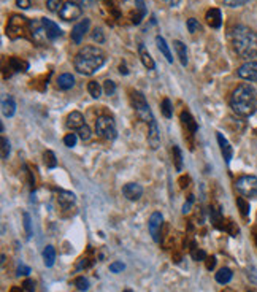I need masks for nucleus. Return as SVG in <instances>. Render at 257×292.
I'll list each match as a JSON object with an SVG mask.
<instances>
[{
    "label": "nucleus",
    "mask_w": 257,
    "mask_h": 292,
    "mask_svg": "<svg viewBox=\"0 0 257 292\" xmlns=\"http://www.w3.org/2000/svg\"><path fill=\"white\" fill-rule=\"evenodd\" d=\"M162 224H164V216L161 213H153L149 218L148 222V227H149V234L153 235V240L156 243L161 242V229H162Z\"/></svg>",
    "instance_id": "10"
},
{
    "label": "nucleus",
    "mask_w": 257,
    "mask_h": 292,
    "mask_svg": "<svg viewBox=\"0 0 257 292\" xmlns=\"http://www.w3.org/2000/svg\"><path fill=\"white\" fill-rule=\"evenodd\" d=\"M191 256H192V259H194V260H205V259H207L205 251H202V250H199V248H195V246H192V248H191Z\"/></svg>",
    "instance_id": "36"
},
{
    "label": "nucleus",
    "mask_w": 257,
    "mask_h": 292,
    "mask_svg": "<svg viewBox=\"0 0 257 292\" xmlns=\"http://www.w3.org/2000/svg\"><path fill=\"white\" fill-rule=\"evenodd\" d=\"M173 48H175L176 51V56L179 59V62L183 67L187 65V48H186V44L183 42H179V40H175L173 42Z\"/></svg>",
    "instance_id": "20"
},
{
    "label": "nucleus",
    "mask_w": 257,
    "mask_h": 292,
    "mask_svg": "<svg viewBox=\"0 0 257 292\" xmlns=\"http://www.w3.org/2000/svg\"><path fill=\"white\" fill-rule=\"evenodd\" d=\"M46 6L49 11H57L62 8V0H46Z\"/></svg>",
    "instance_id": "39"
},
{
    "label": "nucleus",
    "mask_w": 257,
    "mask_h": 292,
    "mask_svg": "<svg viewBox=\"0 0 257 292\" xmlns=\"http://www.w3.org/2000/svg\"><path fill=\"white\" fill-rule=\"evenodd\" d=\"M54 260H56L54 246H46V248L43 250V262H44V265L52 267V265H54Z\"/></svg>",
    "instance_id": "28"
},
{
    "label": "nucleus",
    "mask_w": 257,
    "mask_h": 292,
    "mask_svg": "<svg viewBox=\"0 0 257 292\" xmlns=\"http://www.w3.org/2000/svg\"><path fill=\"white\" fill-rule=\"evenodd\" d=\"M207 24L211 27V29H219L222 24V14H221V10L219 8H210L207 11Z\"/></svg>",
    "instance_id": "14"
},
{
    "label": "nucleus",
    "mask_w": 257,
    "mask_h": 292,
    "mask_svg": "<svg viewBox=\"0 0 257 292\" xmlns=\"http://www.w3.org/2000/svg\"><path fill=\"white\" fill-rule=\"evenodd\" d=\"M126 268V265L123 264V262H113V264L110 265V272L113 273H119V272H123Z\"/></svg>",
    "instance_id": "46"
},
{
    "label": "nucleus",
    "mask_w": 257,
    "mask_h": 292,
    "mask_svg": "<svg viewBox=\"0 0 257 292\" xmlns=\"http://www.w3.org/2000/svg\"><path fill=\"white\" fill-rule=\"evenodd\" d=\"M29 32H30V39H32L35 43H39V44H43L48 39V35H46V31H44V27H43V22L42 19L40 21H30V24H29Z\"/></svg>",
    "instance_id": "9"
},
{
    "label": "nucleus",
    "mask_w": 257,
    "mask_h": 292,
    "mask_svg": "<svg viewBox=\"0 0 257 292\" xmlns=\"http://www.w3.org/2000/svg\"><path fill=\"white\" fill-rule=\"evenodd\" d=\"M148 143H149V146L153 148V149H157L159 146H161V133H159L156 119H154L153 123L149 124V130H148Z\"/></svg>",
    "instance_id": "16"
},
{
    "label": "nucleus",
    "mask_w": 257,
    "mask_h": 292,
    "mask_svg": "<svg viewBox=\"0 0 257 292\" xmlns=\"http://www.w3.org/2000/svg\"><path fill=\"white\" fill-rule=\"evenodd\" d=\"M95 130L105 140H115L118 137L116 124H115V121H113V118H110V116H100V118H97V121H95Z\"/></svg>",
    "instance_id": "6"
},
{
    "label": "nucleus",
    "mask_w": 257,
    "mask_h": 292,
    "mask_svg": "<svg viewBox=\"0 0 257 292\" xmlns=\"http://www.w3.org/2000/svg\"><path fill=\"white\" fill-rule=\"evenodd\" d=\"M138 54H140V59H141L143 65H145L148 70H153L154 67H156L154 59L151 57V54L148 52V49L145 48V44H140V46H138Z\"/></svg>",
    "instance_id": "21"
},
{
    "label": "nucleus",
    "mask_w": 257,
    "mask_h": 292,
    "mask_svg": "<svg viewBox=\"0 0 257 292\" xmlns=\"http://www.w3.org/2000/svg\"><path fill=\"white\" fill-rule=\"evenodd\" d=\"M230 42L241 59H253L257 56V34L248 26H235L230 32Z\"/></svg>",
    "instance_id": "1"
},
{
    "label": "nucleus",
    "mask_w": 257,
    "mask_h": 292,
    "mask_svg": "<svg viewBox=\"0 0 257 292\" xmlns=\"http://www.w3.org/2000/svg\"><path fill=\"white\" fill-rule=\"evenodd\" d=\"M81 13H83L81 5L69 0V2H65L62 5V8L59 10V16L64 21H75V19H78L81 16Z\"/></svg>",
    "instance_id": "8"
},
{
    "label": "nucleus",
    "mask_w": 257,
    "mask_h": 292,
    "mask_svg": "<svg viewBox=\"0 0 257 292\" xmlns=\"http://www.w3.org/2000/svg\"><path fill=\"white\" fill-rule=\"evenodd\" d=\"M73 284H75V286H77L80 291H87V289H89V281L85 278V276H78V278L73 281Z\"/></svg>",
    "instance_id": "35"
},
{
    "label": "nucleus",
    "mask_w": 257,
    "mask_h": 292,
    "mask_svg": "<svg viewBox=\"0 0 257 292\" xmlns=\"http://www.w3.org/2000/svg\"><path fill=\"white\" fill-rule=\"evenodd\" d=\"M85 124H86L85 118H83V115L80 113V111H72V113L69 115V118H67V127L72 129V130H78Z\"/></svg>",
    "instance_id": "17"
},
{
    "label": "nucleus",
    "mask_w": 257,
    "mask_h": 292,
    "mask_svg": "<svg viewBox=\"0 0 257 292\" xmlns=\"http://www.w3.org/2000/svg\"><path fill=\"white\" fill-rule=\"evenodd\" d=\"M43 161H44V164H46L48 168H54L57 166L56 156H54V153H52V151H46V153H44L43 154Z\"/></svg>",
    "instance_id": "32"
},
{
    "label": "nucleus",
    "mask_w": 257,
    "mask_h": 292,
    "mask_svg": "<svg viewBox=\"0 0 257 292\" xmlns=\"http://www.w3.org/2000/svg\"><path fill=\"white\" fill-rule=\"evenodd\" d=\"M187 29H189V32H191V34H199V32H202L200 22H199L197 19H194V18L187 19Z\"/></svg>",
    "instance_id": "33"
},
{
    "label": "nucleus",
    "mask_w": 257,
    "mask_h": 292,
    "mask_svg": "<svg viewBox=\"0 0 257 292\" xmlns=\"http://www.w3.org/2000/svg\"><path fill=\"white\" fill-rule=\"evenodd\" d=\"M249 2V0H224L225 6H230V8H238V6H243Z\"/></svg>",
    "instance_id": "40"
},
{
    "label": "nucleus",
    "mask_w": 257,
    "mask_h": 292,
    "mask_svg": "<svg viewBox=\"0 0 257 292\" xmlns=\"http://www.w3.org/2000/svg\"><path fill=\"white\" fill-rule=\"evenodd\" d=\"M10 292H22V291H21L19 288H13V289H11Z\"/></svg>",
    "instance_id": "55"
},
{
    "label": "nucleus",
    "mask_w": 257,
    "mask_h": 292,
    "mask_svg": "<svg viewBox=\"0 0 257 292\" xmlns=\"http://www.w3.org/2000/svg\"><path fill=\"white\" fill-rule=\"evenodd\" d=\"M89 26H90V19L85 18V19H81L77 26H75L72 29V42L75 44H80L83 42V39H85V35L87 34L89 31Z\"/></svg>",
    "instance_id": "11"
},
{
    "label": "nucleus",
    "mask_w": 257,
    "mask_h": 292,
    "mask_svg": "<svg viewBox=\"0 0 257 292\" xmlns=\"http://www.w3.org/2000/svg\"><path fill=\"white\" fill-rule=\"evenodd\" d=\"M237 191L241 194L243 197H249V199H257V178L253 175H245L240 176L237 179Z\"/></svg>",
    "instance_id": "7"
},
{
    "label": "nucleus",
    "mask_w": 257,
    "mask_h": 292,
    "mask_svg": "<svg viewBox=\"0 0 257 292\" xmlns=\"http://www.w3.org/2000/svg\"><path fill=\"white\" fill-rule=\"evenodd\" d=\"M119 72H121V73H124V75H127V73H128V72L126 70V65H121V67H119Z\"/></svg>",
    "instance_id": "54"
},
{
    "label": "nucleus",
    "mask_w": 257,
    "mask_h": 292,
    "mask_svg": "<svg viewBox=\"0 0 257 292\" xmlns=\"http://www.w3.org/2000/svg\"><path fill=\"white\" fill-rule=\"evenodd\" d=\"M179 118H181V123H183V125L186 127L189 132H191V135H194V133L197 132V123H195V119L192 118V115L189 113V111H183Z\"/></svg>",
    "instance_id": "19"
},
{
    "label": "nucleus",
    "mask_w": 257,
    "mask_h": 292,
    "mask_svg": "<svg viewBox=\"0 0 257 292\" xmlns=\"http://www.w3.org/2000/svg\"><path fill=\"white\" fill-rule=\"evenodd\" d=\"M24 227L27 232V238L32 237V222H30V216L29 213H24Z\"/></svg>",
    "instance_id": "44"
},
{
    "label": "nucleus",
    "mask_w": 257,
    "mask_h": 292,
    "mask_svg": "<svg viewBox=\"0 0 257 292\" xmlns=\"http://www.w3.org/2000/svg\"><path fill=\"white\" fill-rule=\"evenodd\" d=\"M22 288H24V291H27V292H34L35 291V283L32 280H26L24 283H22Z\"/></svg>",
    "instance_id": "47"
},
{
    "label": "nucleus",
    "mask_w": 257,
    "mask_h": 292,
    "mask_svg": "<svg viewBox=\"0 0 257 292\" xmlns=\"http://www.w3.org/2000/svg\"><path fill=\"white\" fill-rule=\"evenodd\" d=\"M135 8H137V14H133L132 16V22L133 24H140L141 19L146 16V5H145V0H135Z\"/></svg>",
    "instance_id": "24"
},
{
    "label": "nucleus",
    "mask_w": 257,
    "mask_h": 292,
    "mask_svg": "<svg viewBox=\"0 0 257 292\" xmlns=\"http://www.w3.org/2000/svg\"><path fill=\"white\" fill-rule=\"evenodd\" d=\"M124 292H132V291H130V289H126Z\"/></svg>",
    "instance_id": "56"
},
{
    "label": "nucleus",
    "mask_w": 257,
    "mask_h": 292,
    "mask_svg": "<svg viewBox=\"0 0 257 292\" xmlns=\"http://www.w3.org/2000/svg\"><path fill=\"white\" fill-rule=\"evenodd\" d=\"M10 156V141L6 140L5 137H2V159H8Z\"/></svg>",
    "instance_id": "41"
},
{
    "label": "nucleus",
    "mask_w": 257,
    "mask_h": 292,
    "mask_svg": "<svg viewBox=\"0 0 257 292\" xmlns=\"http://www.w3.org/2000/svg\"><path fill=\"white\" fill-rule=\"evenodd\" d=\"M156 43H157V48H159V51L162 52V54L165 56V59L171 64L173 62V56H171V52H170V48H169V44H167V42H165L161 35H157L156 37Z\"/></svg>",
    "instance_id": "26"
},
{
    "label": "nucleus",
    "mask_w": 257,
    "mask_h": 292,
    "mask_svg": "<svg viewBox=\"0 0 257 292\" xmlns=\"http://www.w3.org/2000/svg\"><path fill=\"white\" fill-rule=\"evenodd\" d=\"M237 205H238V208H240L241 214H243L245 218H246V216L249 214V204H248V202H246L243 197H238V199H237Z\"/></svg>",
    "instance_id": "34"
},
{
    "label": "nucleus",
    "mask_w": 257,
    "mask_h": 292,
    "mask_svg": "<svg viewBox=\"0 0 257 292\" xmlns=\"http://www.w3.org/2000/svg\"><path fill=\"white\" fill-rule=\"evenodd\" d=\"M232 276H233V273H232L230 268L224 267V268H221V270H219V272L216 273V281H217L219 284H227V283H230Z\"/></svg>",
    "instance_id": "29"
},
{
    "label": "nucleus",
    "mask_w": 257,
    "mask_h": 292,
    "mask_svg": "<svg viewBox=\"0 0 257 292\" xmlns=\"http://www.w3.org/2000/svg\"><path fill=\"white\" fill-rule=\"evenodd\" d=\"M92 2H94V0H80V5L81 6H90V5H92Z\"/></svg>",
    "instance_id": "53"
},
{
    "label": "nucleus",
    "mask_w": 257,
    "mask_h": 292,
    "mask_svg": "<svg viewBox=\"0 0 257 292\" xmlns=\"http://www.w3.org/2000/svg\"><path fill=\"white\" fill-rule=\"evenodd\" d=\"M42 22H43V27H44V31H46V35H48L49 40H56V39H59L60 35H62V31H60V27L56 24L54 21L43 18Z\"/></svg>",
    "instance_id": "15"
},
{
    "label": "nucleus",
    "mask_w": 257,
    "mask_h": 292,
    "mask_svg": "<svg viewBox=\"0 0 257 292\" xmlns=\"http://www.w3.org/2000/svg\"><path fill=\"white\" fill-rule=\"evenodd\" d=\"M105 61H107V57H105V52L100 48L85 46L77 52V56L73 59V65L78 73L90 77L100 69Z\"/></svg>",
    "instance_id": "2"
},
{
    "label": "nucleus",
    "mask_w": 257,
    "mask_h": 292,
    "mask_svg": "<svg viewBox=\"0 0 257 292\" xmlns=\"http://www.w3.org/2000/svg\"><path fill=\"white\" fill-rule=\"evenodd\" d=\"M87 91L89 94L94 97V99H99L100 94H102V86L97 83V81H90V83L87 84Z\"/></svg>",
    "instance_id": "31"
},
{
    "label": "nucleus",
    "mask_w": 257,
    "mask_h": 292,
    "mask_svg": "<svg viewBox=\"0 0 257 292\" xmlns=\"http://www.w3.org/2000/svg\"><path fill=\"white\" fill-rule=\"evenodd\" d=\"M30 273V268L29 267H26L24 264H19L18 265V275L21 276V275H29Z\"/></svg>",
    "instance_id": "50"
},
{
    "label": "nucleus",
    "mask_w": 257,
    "mask_h": 292,
    "mask_svg": "<svg viewBox=\"0 0 257 292\" xmlns=\"http://www.w3.org/2000/svg\"><path fill=\"white\" fill-rule=\"evenodd\" d=\"M238 77L246 81H257V62L249 61L238 69Z\"/></svg>",
    "instance_id": "12"
},
{
    "label": "nucleus",
    "mask_w": 257,
    "mask_h": 292,
    "mask_svg": "<svg viewBox=\"0 0 257 292\" xmlns=\"http://www.w3.org/2000/svg\"><path fill=\"white\" fill-rule=\"evenodd\" d=\"M205 260H207V268H208V270H213L214 265H216V257L211 256V257H207Z\"/></svg>",
    "instance_id": "49"
},
{
    "label": "nucleus",
    "mask_w": 257,
    "mask_h": 292,
    "mask_svg": "<svg viewBox=\"0 0 257 292\" xmlns=\"http://www.w3.org/2000/svg\"><path fill=\"white\" fill-rule=\"evenodd\" d=\"M77 140H78L77 133H69V135L64 137V143H65V146L73 148L75 145H77Z\"/></svg>",
    "instance_id": "42"
},
{
    "label": "nucleus",
    "mask_w": 257,
    "mask_h": 292,
    "mask_svg": "<svg viewBox=\"0 0 257 292\" xmlns=\"http://www.w3.org/2000/svg\"><path fill=\"white\" fill-rule=\"evenodd\" d=\"M14 111H16V103H14L13 97H6L2 102V113L6 118H11L14 115Z\"/></svg>",
    "instance_id": "27"
},
{
    "label": "nucleus",
    "mask_w": 257,
    "mask_h": 292,
    "mask_svg": "<svg viewBox=\"0 0 257 292\" xmlns=\"http://www.w3.org/2000/svg\"><path fill=\"white\" fill-rule=\"evenodd\" d=\"M8 67H10V70H13V72H27L29 64L26 61H22V59L10 57L8 59Z\"/></svg>",
    "instance_id": "25"
},
{
    "label": "nucleus",
    "mask_w": 257,
    "mask_h": 292,
    "mask_svg": "<svg viewBox=\"0 0 257 292\" xmlns=\"http://www.w3.org/2000/svg\"><path fill=\"white\" fill-rule=\"evenodd\" d=\"M92 40L97 42L99 44L105 42V37H103V31H102V29H95V31L92 32Z\"/></svg>",
    "instance_id": "45"
},
{
    "label": "nucleus",
    "mask_w": 257,
    "mask_h": 292,
    "mask_svg": "<svg viewBox=\"0 0 257 292\" xmlns=\"http://www.w3.org/2000/svg\"><path fill=\"white\" fill-rule=\"evenodd\" d=\"M192 202H194V196H189L187 204H184V205H183V213H184V214L189 211V208H191V204H192Z\"/></svg>",
    "instance_id": "51"
},
{
    "label": "nucleus",
    "mask_w": 257,
    "mask_h": 292,
    "mask_svg": "<svg viewBox=\"0 0 257 292\" xmlns=\"http://www.w3.org/2000/svg\"><path fill=\"white\" fill-rule=\"evenodd\" d=\"M173 161H175V167L178 171H181V168H183V154H181V149L179 146L173 145Z\"/></svg>",
    "instance_id": "30"
},
{
    "label": "nucleus",
    "mask_w": 257,
    "mask_h": 292,
    "mask_svg": "<svg viewBox=\"0 0 257 292\" xmlns=\"http://www.w3.org/2000/svg\"><path fill=\"white\" fill-rule=\"evenodd\" d=\"M103 91L107 95H113L116 92V84H115V81H111V80H107L103 83Z\"/></svg>",
    "instance_id": "37"
},
{
    "label": "nucleus",
    "mask_w": 257,
    "mask_h": 292,
    "mask_svg": "<svg viewBox=\"0 0 257 292\" xmlns=\"http://www.w3.org/2000/svg\"><path fill=\"white\" fill-rule=\"evenodd\" d=\"M230 108L238 116H251L257 108V92L251 84H240L230 97Z\"/></svg>",
    "instance_id": "3"
},
{
    "label": "nucleus",
    "mask_w": 257,
    "mask_h": 292,
    "mask_svg": "<svg viewBox=\"0 0 257 292\" xmlns=\"http://www.w3.org/2000/svg\"><path fill=\"white\" fill-rule=\"evenodd\" d=\"M132 105L135 108V113L138 115V118L141 119V121H145L148 124H151L154 121L153 111H151L149 105L145 99V95H143L141 92H138V91L132 92Z\"/></svg>",
    "instance_id": "5"
},
{
    "label": "nucleus",
    "mask_w": 257,
    "mask_h": 292,
    "mask_svg": "<svg viewBox=\"0 0 257 292\" xmlns=\"http://www.w3.org/2000/svg\"><path fill=\"white\" fill-rule=\"evenodd\" d=\"M29 24H30V21H27V18L21 16V14H13L8 21V24H6V37L11 40L26 37L29 32Z\"/></svg>",
    "instance_id": "4"
},
{
    "label": "nucleus",
    "mask_w": 257,
    "mask_h": 292,
    "mask_svg": "<svg viewBox=\"0 0 257 292\" xmlns=\"http://www.w3.org/2000/svg\"><path fill=\"white\" fill-rule=\"evenodd\" d=\"M78 137L81 140H89L90 138V129H89V125L85 124L81 127V129H78Z\"/></svg>",
    "instance_id": "43"
},
{
    "label": "nucleus",
    "mask_w": 257,
    "mask_h": 292,
    "mask_svg": "<svg viewBox=\"0 0 257 292\" xmlns=\"http://www.w3.org/2000/svg\"><path fill=\"white\" fill-rule=\"evenodd\" d=\"M217 143H219V148H221V153L224 156V161L229 164L230 159H232V154H233V149H232L230 143L227 141V138L222 135V133H217Z\"/></svg>",
    "instance_id": "18"
},
{
    "label": "nucleus",
    "mask_w": 257,
    "mask_h": 292,
    "mask_svg": "<svg viewBox=\"0 0 257 292\" xmlns=\"http://www.w3.org/2000/svg\"><path fill=\"white\" fill-rule=\"evenodd\" d=\"M162 115L167 118V119H170L171 118V103H170V100L169 99H164V102H162Z\"/></svg>",
    "instance_id": "38"
},
{
    "label": "nucleus",
    "mask_w": 257,
    "mask_h": 292,
    "mask_svg": "<svg viewBox=\"0 0 257 292\" xmlns=\"http://www.w3.org/2000/svg\"><path fill=\"white\" fill-rule=\"evenodd\" d=\"M123 194H124V197L133 202V200H138L143 196V188L137 183H128L123 188Z\"/></svg>",
    "instance_id": "13"
},
{
    "label": "nucleus",
    "mask_w": 257,
    "mask_h": 292,
    "mask_svg": "<svg viewBox=\"0 0 257 292\" xmlns=\"http://www.w3.org/2000/svg\"><path fill=\"white\" fill-rule=\"evenodd\" d=\"M256 243H257V235H256Z\"/></svg>",
    "instance_id": "57"
},
{
    "label": "nucleus",
    "mask_w": 257,
    "mask_h": 292,
    "mask_svg": "<svg viewBox=\"0 0 257 292\" xmlns=\"http://www.w3.org/2000/svg\"><path fill=\"white\" fill-rule=\"evenodd\" d=\"M16 5L22 10H27L30 8V0H16Z\"/></svg>",
    "instance_id": "48"
},
{
    "label": "nucleus",
    "mask_w": 257,
    "mask_h": 292,
    "mask_svg": "<svg viewBox=\"0 0 257 292\" xmlns=\"http://www.w3.org/2000/svg\"><path fill=\"white\" fill-rule=\"evenodd\" d=\"M57 202L60 207L64 208H70L73 204H75V194L70 192V191H59V197H57Z\"/></svg>",
    "instance_id": "22"
},
{
    "label": "nucleus",
    "mask_w": 257,
    "mask_h": 292,
    "mask_svg": "<svg viewBox=\"0 0 257 292\" xmlns=\"http://www.w3.org/2000/svg\"><path fill=\"white\" fill-rule=\"evenodd\" d=\"M75 86V78L73 75L70 73H64L60 75V77L57 78V87L62 89V91H69V89H72Z\"/></svg>",
    "instance_id": "23"
},
{
    "label": "nucleus",
    "mask_w": 257,
    "mask_h": 292,
    "mask_svg": "<svg viewBox=\"0 0 257 292\" xmlns=\"http://www.w3.org/2000/svg\"><path fill=\"white\" fill-rule=\"evenodd\" d=\"M162 2H165L169 6H176L181 2V0H162Z\"/></svg>",
    "instance_id": "52"
}]
</instances>
